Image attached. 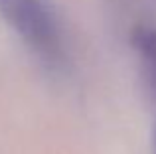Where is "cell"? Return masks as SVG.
I'll list each match as a JSON object with an SVG mask.
<instances>
[{
	"mask_svg": "<svg viewBox=\"0 0 156 154\" xmlns=\"http://www.w3.org/2000/svg\"><path fill=\"white\" fill-rule=\"evenodd\" d=\"M0 16L46 61L61 58V32L46 0H0Z\"/></svg>",
	"mask_w": 156,
	"mask_h": 154,
	"instance_id": "cell-1",
	"label": "cell"
},
{
	"mask_svg": "<svg viewBox=\"0 0 156 154\" xmlns=\"http://www.w3.org/2000/svg\"><path fill=\"white\" fill-rule=\"evenodd\" d=\"M136 40H138V50H140L142 58H144L146 65H148L150 73L154 75V81H156V32L140 30L136 34Z\"/></svg>",
	"mask_w": 156,
	"mask_h": 154,
	"instance_id": "cell-2",
	"label": "cell"
},
{
	"mask_svg": "<svg viewBox=\"0 0 156 154\" xmlns=\"http://www.w3.org/2000/svg\"><path fill=\"white\" fill-rule=\"evenodd\" d=\"M152 146H154V154H156V131H154V138H152Z\"/></svg>",
	"mask_w": 156,
	"mask_h": 154,
	"instance_id": "cell-3",
	"label": "cell"
}]
</instances>
